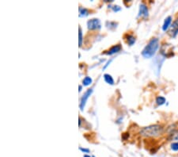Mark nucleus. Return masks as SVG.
I'll use <instances>...</instances> for the list:
<instances>
[{"label":"nucleus","instance_id":"nucleus-1","mask_svg":"<svg viewBox=\"0 0 178 157\" xmlns=\"http://www.w3.org/2000/svg\"><path fill=\"white\" fill-rule=\"evenodd\" d=\"M159 43L157 38H153L150 41L147 45L144 48V49L142 52V55L146 58H150L155 54L156 51L158 50Z\"/></svg>","mask_w":178,"mask_h":157},{"label":"nucleus","instance_id":"nucleus-2","mask_svg":"<svg viewBox=\"0 0 178 157\" xmlns=\"http://www.w3.org/2000/svg\"><path fill=\"white\" fill-rule=\"evenodd\" d=\"M162 132V128L158 125L145 127L140 131V134L144 137H158Z\"/></svg>","mask_w":178,"mask_h":157},{"label":"nucleus","instance_id":"nucleus-3","mask_svg":"<svg viewBox=\"0 0 178 157\" xmlns=\"http://www.w3.org/2000/svg\"><path fill=\"white\" fill-rule=\"evenodd\" d=\"M87 25H88V28L90 30H96V29H99L101 26L100 21L98 19H97V18L89 21Z\"/></svg>","mask_w":178,"mask_h":157},{"label":"nucleus","instance_id":"nucleus-4","mask_svg":"<svg viewBox=\"0 0 178 157\" xmlns=\"http://www.w3.org/2000/svg\"><path fill=\"white\" fill-rule=\"evenodd\" d=\"M92 91H93V90L92 89H89L88 91H86V92L85 93V94L83 95V97L82 98V100H81V104H80V108H81V109H83L84 106H85L86 105V103L87 99H88V98L90 97V94H91Z\"/></svg>","mask_w":178,"mask_h":157},{"label":"nucleus","instance_id":"nucleus-5","mask_svg":"<svg viewBox=\"0 0 178 157\" xmlns=\"http://www.w3.org/2000/svg\"><path fill=\"white\" fill-rule=\"evenodd\" d=\"M169 33L172 36H175L178 33V19L175 21L171 25V28L169 30Z\"/></svg>","mask_w":178,"mask_h":157},{"label":"nucleus","instance_id":"nucleus-6","mask_svg":"<svg viewBox=\"0 0 178 157\" xmlns=\"http://www.w3.org/2000/svg\"><path fill=\"white\" fill-rule=\"evenodd\" d=\"M139 16L143 17H147L148 16V9H147V6L144 4H141L139 7Z\"/></svg>","mask_w":178,"mask_h":157},{"label":"nucleus","instance_id":"nucleus-7","mask_svg":"<svg viewBox=\"0 0 178 157\" xmlns=\"http://www.w3.org/2000/svg\"><path fill=\"white\" fill-rule=\"evenodd\" d=\"M120 49H121V47H120V45H114V46L112 47V48H110V49L108 50V52H107L106 54L113 55V54H114V53H118V52H120Z\"/></svg>","mask_w":178,"mask_h":157},{"label":"nucleus","instance_id":"nucleus-8","mask_svg":"<svg viewBox=\"0 0 178 157\" xmlns=\"http://www.w3.org/2000/svg\"><path fill=\"white\" fill-rule=\"evenodd\" d=\"M171 17H168V18H166L165 20V22H164V25H163V27H162V30H164V31H165V30H167V29L169 28V26H170V23H171Z\"/></svg>","mask_w":178,"mask_h":157},{"label":"nucleus","instance_id":"nucleus-9","mask_svg":"<svg viewBox=\"0 0 178 157\" xmlns=\"http://www.w3.org/2000/svg\"><path fill=\"white\" fill-rule=\"evenodd\" d=\"M104 77H105V80L106 81V83H108V84H113L114 81H113V77H112L110 75L105 74V76H104Z\"/></svg>","mask_w":178,"mask_h":157},{"label":"nucleus","instance_id":"nucleus-10","mask_svg":"<svg viewBox=\"0 0 178 157\" xmlns=\"http://www.w3.org/2000/svg\"><path fill=\"white\" fill-rule=\"evenodd\" d=\"M156 103L158 105L164 104V103H165V98L163 97H161V96H160V97H158V98H157V99H156Z\"/></svg>","mask_w":178,"mask_h":157},{"label":"nucleus","instance_id":"nucleus-11","mask_svg":"<svg viewBox=\"0 0 178 157\" xmlns=\"http://www.w3.org/2000/svg\"><path fill=\"white\" fill-rule=\"evenodd\" d=\"M82 83H83V85H85V86H89L90 84H91L92 79L90 77H88V76H87V77H86L85 79H84Z\"/></svg>","mask_w":178,"mask_h":157},{"label":"nucleus","instance_id":"nucleus-12","mask_svg":"<svg viewBox=\"0 0 178 157\" xmlns=\"http://www.w3.org/2000/svg\"><path fill=\"white\" fill-rule=\"evenodd\" d=\"M135 42V38L132 35H128V42L130 45H132Z\"/></svg>","mask_w":178,"mask_h":157},{"label":"nucleus","instance_id":"nucleus-13","mask_svg":"<svg viewBox=\"0 0 178 157\" xmlns=\"http://www.w3.org/2000/svg\"><path fill=\"white\" fill-rule=\"evenodd\" d=\"M88 14V10L86 9H80V16Z\"/></svg>","mask_w":178,"mask_h":157},{"label":"nucleus","instance_id":"nucleus-14","mask_svg":"<svg viewBox=\"0 0 178 157\" xmlns=\"http://www.w3.org/2000/svg\"><path fill=\"white\" fill-rule=\"evenodd\" d=\"M171 149H173V151H178V142L173 143V144H171Z\"/></svg>","mask_w":178,"mask_h":157},{"label":"nucleus","instance_id":"nucleus-15","mask_svg":"<svg viewBox=\"0 0 178 157\" xmlns=\"http://www.w3.org/2000/svg\"><path fill=\"white\" fill-rule=\"evenodd\" d=\"M82 31H81V29H79V46L82 45Z\"/></svg>","mask_w":178,"mask_h":157},{"label":"nucleus","instance_id":"nucleus-16","mask_svg":"<svg viewBox=\"0 0 178 157\" xmlns=\"http://www.w3.org/2000/svg\"><path fill=\"white\" fill-rule=\"evenodd\" d=\"M173 138L174 140H178V131H176V132H174V133L173 134Z\"/></svg>","mask_w":178,"mask_h":157},{"label":"nucleus","instance_id":"nucleus-17","mask_svg":"<svg viewBox=\"0 0 178 157\" xmlns=\"http://www.w3.org/2000/svg\"><path fill=\"white\" fill-rule=\"evenodd\" d=\"M80 150L82 151V152H89L88 149H82V148H80Z\"/></svg>","mask_w":178,"mask_h":157},{"label":"nucleus","instance_id":"nucleus-18","mask_svg":"<svg viewBox=\"0 0 178 157\" xmlns=\"http://www.w3.org/2000/svg\"><path fill=\"white\" fill-rule=\"evenodd\" d=\"M84 157H90V155H84Z\"/></svg>","mask_w":178,"mask_h":157},{"label":"nucleus","instance_id":"nucleus-19","mask_svg":"<svg viewBox=\"0 0 178 157\" xmlns=\"http://www.w3.org/2000/svg\"><path fill=\"white\" fill-rule=\"evenodd\" d=\"M93 157H94V156H93Z\"/></svg>","mask_w":178,"mask_h":157}]
</instances>
